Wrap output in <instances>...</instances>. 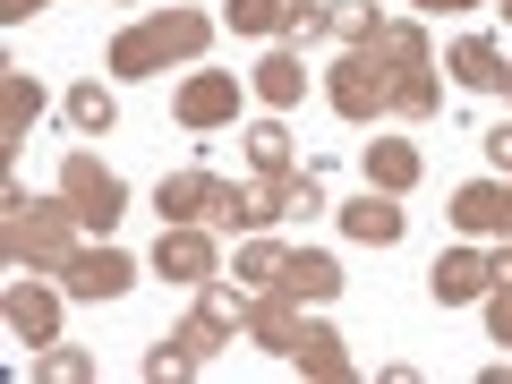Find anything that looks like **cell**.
Listing matches in <instances>:
<instances>
[{"label": "cell", "instance_id": "6da1fadb", "mask_svg": "<svg viewBox=\"0 0 512 384\" xmlns=\"http://www.w3.org/2000/svg\"><path fill=\"white\" fill-rule=\"evenodd\" d=\"M0 248H9V265L18 274H60L77 256V205L69 197H52V205H35L18 180H9V214H0Z\"/></svg>", "mask_w": 512, "mask_h": 384}, {"label": "cell", "instance_id": "7a4b0ae2", "mask_svg": "<svg viewBox=\"0 0 512 384\" xmlns=\"http://www.w3.org/2000/svg\"><path fill=\"white\" fill-rule=\"evenodd\" d=\"M205 43H214V18L205 9H154L128 35H111V69L120 77H163L171 60H197Z\"/></svg>", "mask_w": 512, "mask_h": 384}, {"label": "cell", "instance_id": "3957f363", "mask_svg": "<svg viewBox=\"0 0 512 384\" xmlns=\"http://www.w3.org/2000/svg\"><path fill=\"white\" fill-rule=\"evenodd\" d=\"M325 103L342 111V120H376V111H393V52H384V35L376 43H350L342 60L325 69Z\"/></svg>", "mask_w": 512, "mask_h": 384}, {"label": "cell", "instance_id": "277c9868", "mask_svg": "<svg viewBox=\"0 0 512 384\" xmlns=\"http://www.w3.org/2000/svg\"><path fill=\"white\" fill-rule=\"evenodd\" d=\"M384 52H393V111H402V120H436L444 86H436L427 26H419V18H384Z\"/></svg>", "mask_w": 512, "mask_h": 384}, {"label": "cell", "instance_id": "5b68a950", "mask_svg": "<svg viewBox=\"0 0 512 384\" xmlns=\"http://www.w3.org/2000/svg\"><path fill=\"white\" fill-rule=\"evenodd\" d=\"M60 197L77 205L86 231H111V222L128 214V188H120V171H103V154H69V163H60Z\"/></svg>", "mask_w": 512, "mask_h": 384}, {"label": "cell", "instance_id": "8992f818", "mask_svg": "<svg viewBox=\"0 0 512 384\" xmlns=\"http://www.w3.org/2000/svg\"><path fill=\"white\" fill-rule=\"evenodd\" d=\"M222 26L231 35H325V9H308V0H222Z\"/></svg>", "mask_w": 512, "mask_h": 384}, {"label": "cell", "instance_id": "52a82bcc", "mask_svg": "<svg viewBox=\"0 0 512 384\" xmlns=\"http://www.w3.org/2000/svg\"><path fill=\"white\" fill-rule=\"evenodd\" d=\"M154 274H163V282H188V291H205V282L222 274V256H214V239H205V222H163Z\"/></svg>", "mask_w": 512, "mask_h": 384}, {"label": "cell", "instance_id": "ba28073f", "mask_svg": "<svg viewBox=\"0 0 512 384\" xmlns=\"http://www.w3.org/2000/svg\"><path fill=\"white\" fill-rule=\"evenodd\" d=\"M239 333H248V342H265L274 359H291L299 333H308V308H299L291 291H248V316H239Z\"/></svg>", "mask_w": 512, "mask_h": 384}, {"label": "cell", "instance_id": "9c48e42d", "mask_svg": "<svg viewBox=\"0 0 512 384\" xmlns=\"http://www.w3.org/2000/svg\"><path fill=\"white\" fill-rule=\"evenodd\" d=\"M171 111H180V128H231L239 120V77L231 69H197L171 94Z\"/></svg>", "mask_w": 512, "mask_h": 384}, {"label": "cell", "instance_id": "30bf717a", "mask_svg": "<svg viewBox=\"0 0 512 384\" xmlns=\"http://www.w3.org/2000/svg\"><path fill=\"white\" fill-rule=\"evenodd\" d=\"M128 282H137V265H128L111 239H103V248H77L69 265H60V291H69V299H120Z\"/></svg>", "mask_w": 512, "mask_h": 384}, {"label": "cell", "instance_id": "8fae6325", "mask_svg": "<svg viewBox=\"0 0 512 384\" xmlns=\"http://www.w3.org/2000/svg\"><path fill=\"white\" fill-rule=\"evenodd\" d=\"M427 291H436L444 308H470V299L495 291V256H478V248H444V256H436V274H427Z\"/></svg>", "mask_w": 512, "mask_h": 384}, {"label": "cell", "instance_id": "7c38bea8", "mask_svg": "<svg viewBox=\"0 0 512 384\" xmlns=\"http://www.w3.org/2000/svg\"><path fill=\"white\" fill-rule=\"evenodd\" d=\"M222 188L231 180H214V171H163V188H154V205H163V222H214V205H222Z\"/></svg>", "mask_w": 512, "mask_h": 384}, {"label": "cell", "instance_id": "4fadbf2b", "mask_svg": "<svg viewBox=\"0 0 512 384\" xmlns=\"http://www.w3.org/2000/svg\"><path fill=\"white\" fill-rule=\"evenodd\" d=\"M453 222H461V231H487V239H512V180L453 188Z\"/></svg>", "mask_w": 512, "mask_h": 384}, {"label": "cell", "instance_id": "5bb4252c", "mask_svg": "<svg viewBox=\"0 0 512 384\" xmlns=\"http://www.w3.org/2000/svg\"><path fill=\"white\" fill-rule=\"evenodd\" d=\"M291 367H299V376H316V384H350V376H359V359L342 350V333H333V325H316V316H308V333H299Z\"/></svg>", "mask_w": 512, "mask_h": 384}, {"label": "cell", "instance_id": "9a60e30c", "mask_svg": "<svg viewBox=\"0 0 512 384\" xmlns=\"http://www.w3.org/2000/svg\"><path fill=\"white\" fill-rule=\"evenodd\" d=\"M248 86H256V103H265V111H291L299 94H308V69H299V52H291V43H274V52H265V60L248 69Z\"/></svg>", "mask_w": 512, "mask_h": 384}, {"label": "cell", "instance_id": "2e32d148", "mask_svg": "<svg viewBox=\"0 0 512 384\" xmlns=\"http://www.w3.org/2000/svg\"><path fill=\"white\" fill-rule=\"evenodd\" d=\"M0 316H9L18 342H60V299L43 291V282H18V291L0 299Z\"/></svg>", "mask_w": 512, "mask_h": 384}, {"label": "cell", "instance_id": "e0dca14e", "mask_svg": "<svg viewBox=\"0 0 512 384\" xmlns=\"http://www.w3.org/2000/svg\"><path fill=\"white\" fill-rule=\"evenodd\" d=\"M444 69H453V77H461V86H470V94H504V86H512L504 52H495L487 35H461L453 52H444Z\"/></svg>", "mask_w": 512, "mask_h": 384}, {"label": "cell", "instance_id": "ac0fdd59", "mask_svg": "<svg viewBox=\"0 0 512 384\" xmlns=\"http://www.w3.org/2000/svg\"><path fill=\"white\" fill-rule=\"evenodd\" d=\"M367 188H384V197H402V188H419V146L410 137H376V146L359 154Z\"/></svg>", "mask_w": 512, "mask_h": 384}, {"label": "cell", "instance_id": "d6986e66", "mask_svg": "<svg viewBox=\"0 0 512 384\" xmlns=\"http://www.w3.org/2000/svg\"><path fill=\"white\" fill-rule=\"evenodd\" d=\"M35 111H43L35 77L9 69V77H0V154H9V163H18V146H26V128H35Z\"/></svg>", "mask_w": 512, "mask_h": 384}, {"label": "cell", "instance_id": "ffe728a7", "mask_svg": "<svg viewBox=\"0 0 512 384\" xmlns=\"http://www.w3.org/2000/svg\"><path fill=\"white\" fill-rule=\"evenodd\" d=\"M342 231L359 239V248H393V239H402V205L384 197V188H367L359 205H342Z\"/></svg>", "mask_w": 512, "mask_h": 384}, {"label": "cell", "instance_id": "44dd1931", "mask_svg": "<svg viewBox=\"0 0 512 384\" xmlns=\"http://www.w3.org/2000/svg\"><path fill=\"white\" fill-rule=\"evenodd\" d=\"M282 291H291V299H333V291H342V265H333L325 248H291V256H282Z\"/></svg>", "mask_w": 512, "mask_h": 384}, {"label": "cell", "instance_id": "7402d4cb", "mask_svg": "<svg viewBox=\"0 0 512 384\" xmlns=\"http://www.w3.org/2000/svg\"><path fill=\"white\" fill-rule=\"evenodd\" d=\"M282 256H291V248H274L265 231H256V239H239L231 282H239V291H282Z\"/></svg>", "mask_w": 512, "mask_h": 384}, {"label": "cell", "instance_id": "603a6c76", "mask_svg": "<svg viewBox=\"0 0 512 384\" xmlns=\"http://www.w3.org/2000/svg\"><path fill=\"white\" fill-rule=\"evenodd\" d=\"M239 137H248V163H256V171H299V163H291V128H282V111L248 120Z\"/></svg>", "mask_w": 512, "mask_h": 384}, {"label": "cell", "instance_id": "cb8c5ba5", "mask_svg": "<svg viewBox=\"0 0 512 384\" xmlns=\"http://www.w3.org/2000/svg\"><path fill=\"white\" fill-rule=\"evenodd\" d=\"M69 120H77V137H111V120H120V103H111V86H103V77H86V86H69Z\"/></svg>", "mask_w": 512, "mask_h": 384}, {"label": "cell", "instance_id": "d4e9b609", "mask_svg": "<svg viewBox=\"0 0 512 384\" xmlns=\"http://www.w3.org/2000/svg\"><path fill=\"white\" fill-rule=\"evenodd\" d=\"M325 35H333V43H376V35H384L376 0H333V9H325Z\"/></svg>", "mask_w": 512, "mask_h": 384}, {"label": "cell", "instance_id": "484cf974", "mask_svg": "<svg viewBox=\"0 0 512 384\" xmlns=\"http://www.w3.org/2000/svg\"><path fill=\"white\" fill-rule=\"evenodd\" d=\"M146 376H154V384H171V376H197V350H188L180 333H171V342H154V350H146Z\"/></svg>", "mask_w": 512, "mask_h": 384}, {"label": "cell", "instance_id": "4316f807", "mask_svg": "<svg viewBox=\"0 0 512 384\" xmlns=\"http://www.w3.org/2000/svg\"><path fill=\"white\" fill-rule=\"evenodd\" d=\"M86 376H94L86 350H43L35 359V384H86Z\"/></svg>", "mask_w": 512, "mask_h": 384}, {"label": "cell", "instance_id": "83f0119b", "mask_svg": "<svg viewBox=\"0 0 512 384\" xmlns=\"http://www.w3.org/2000/svg\"><path fill=\"white\" fill-rule=\"evenodd\" d=\"M487 333H495V342H512V291H504V282L487 291Z\"/></svg>", "mask_w": 512, "mask_h": 384}, {"label": "cell", "instance_id": "f1b7e54d", "mask_svg": "<svg viewBox=\"0 0 512 384\" xmlns=\"http://www.w3.org/2000/svg\"><path fill=\"white\" fill-rule=\"evenodd\" d=\"M478 146H487V163H495V171H504V180H512V120H504V128H487Z\"/></svg>", "mask_w": 512, "mask_h": 384}, {"label": "cell", "instance_id": "f546056e", "mask_svg": "<svg viewBox=\"0 0 512 384\" xmlns=\"http://www.w3.org/2000/svg\"><path fill=\"white\" fill-rule=\"evenodd\" d=\"M35 9H43V0H0V18H9V26H26Z\"/></svg>", "mask_w": 512, "mask_h": 384}, {"label": "cell", "instance_id": "4dcf8cb0", "mask_svg": "<svg viewBox=\"0 0 512 384\" xmlns=\"http://www.w3.org/2000/svg\"><path fill=\"white\" fill-rule=\"evenodd\" d=\"M495 282H504V291H512V239H504V248H495Z\"/></svg>", "mask_w": 512, "mask_h": 384}, {"label": "cell", "instance_id": "1f68e13d", "mask_svg": "<svg viewBox=\"0 0 512 384\" xmlns=\"http://www.w3.org/2000/svg\"><path fill=\"white\" fill-rule=\"evenodd\" d=\"M419 9H444V18H453V9H478V0H419Z\"/></svg>", "mask_w": 512, "mask_h": 384}, {"label": "cell", "instance_id": "d6a6232c", "mask_svg": "<svg viewBox=\"0 0 512 384\" xmlns=\"http://www.w3.org/2000/svg\"><path fill=\"white\" fill-rule=\"evenodd\" d=\"M504 18H512V0H504Z\"/></svg>", "mask_w": 512, "mask_h": 384}, {"label": "cell", "instance_id": "836d02e7", "mask_svg": "<svg viewBox=\"0 0 512 384\" xmlns=\"http://www.w3.org/2000/svg\"><path fill=\"white\" fill-rule=\"evenodd\" d=\"M504 94H512V86H504Z\"/></svg>", "mask_w": 512, "mask_h": 384}]
</instances>
